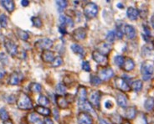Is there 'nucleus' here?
I'll return each mask as SVG.
<instances>
[{
	"mask_svg": "<svg viewBox=\"0 0 154 124\" xmlns=\"http://www.w3.org/2000/svg\"><path fill=\"white\" fill-rule=\"evenodd\" d=\"M16 103L18 108L21 110H31L33 108V102L31 98L28 96L26 93L19 92L17 99H16Z\"/></svg>",
	"mask_w": 154,
	"mask_h": 124,
	"instance_id": "nucleus-1",
	"label": "nucleus"
},
{
	"mask_svg": "<svg viewBox=\"0 0 154 124\" xmlns=\"http://www.w3.org/2000/svg\"><path fill=\"white\" fill-rule=\"evenodd\" d=\"M141 72L144 81H148L154 72L153 62L151 60H145L141 66Z\"/></svg>",
	"mask_w": 154,
	"mask_h": 124,
	"instance_id": "nucleus-2",
	"label": "nucleus"
},
{
	"mask_svg": "<svg viewBox=\"0 0 154 124\" xmlns=\"http://www.w3.org/2000/svg\"><path fill=\"white\" fill-rule=\"evenodd\" d=\"M83 12L86 18L93 19L98 14V6L94 3H87L83 7Z\"/></svg>",
	"mask_w": 154,
	"mask_h": 124,
	"instance_id": "nucleus-3",
	"label": "nucleus"
},
{
	"mask_svg": "<svg viewBox=\"0 0 154 124\" xmlns=\"http://www.w3.org/2000/svg\"><path fill=\"white\" fill-rule=\"evenodd\" d=\"M4 47H5L7 52L13 57H14L18 54V52H19L18 45L12 39H8V38H6L4 39Z\"/></svg>",
	"mask_w": 154,
	"mask_h": 124,
	"instance_id": "nucleus-4",
	"label": "nucleus"
},
{
	"mask_svg": "<svg viewBox=\"0 0 154 124\" xmlns=\"http://www.w3.org/2000/svg\"><path fill=\"white\" fill-rule=\"evenodd\" d=\"M100 97H101V93L99 91H93L90 94L89 102L92 105L93 107H96L97 109L100 108Z\"/></svg>",
	"mask_w": 154,
	"mask_h": 124,
	"instance_id": "nucleus-5",
	"label": "nucleus"
},
{
	"mask_svg": "<svg viewBox=\"0 0 154 124\" xmlns=\"http://www.w3.org/2000/svg\"><path fill=\"white\" fill-rule=\"evenodd\" d=\"M53 41L50 39L48 38H45V39H41L38 40L37 42L35 43V46L38 49V50H42L44 51H49L51 47L53 46Z\"/></svg>",
	"mask_w": 154,
	"mask_h": 124,
	"instance_id": "nucleus-6",
	"label": "nucleus"
},
{
	"mask_svg": "<svg viewBox=\"0 0 154 124\" xmlns=\"http://www.w3.org/2000/svg\"><path fill=\"white\" fill-rule=\"evenodd\" d=\"M92 58L97 64L103 67H106V66H108V58L106 55H104L95 51L92 52Z\"/></svg>",
	"mask_w": 154,
	"mask_h": 124,
	"instance_id": "nucleus-7",
	"label": "nucleus"
},
{
	"mask_svg": "<svg viewBox=\"0 0 154 124\" xmlns=\"http://www.w3.org/2000/svg\"><path fill=\"white\" fill-rule=\"evenodd\" d=\"M116 87L120 91H123V92H128L131 91V87L128 85V83L126 82V80L122 77H116L115 79Z\"/></svg>",
	"mask_w": 154,
	"mask_h": 124,
	"instance_id": "nucleus-8",
	"label": "nucleus"
},
{
	"mask_svg": "<svg viewBox=\"0 0 154 124\" xmlns=\"http://www.w3.org/2000/svg\"><path fill=\"white\" fill-rule=\"evenodd\" d=\"M114 71L111 67H103L101 70H99V76L101 81H108L111 78L113 77Z\"/></svg>",
	"mask_w": 154,
	"mask_h": 124,
	"instance_id": "nucleus-9",
	"label": "nucleus"
},
{
	"mask_svg": "<svg viewBox=\"0 0 154 124\" xmlns=\"http://www.w3.org/2000/svg\"><path fill=\"white\" fill-rule=\"evenodd\" d=\"M77 121L79 124H93L91 115L85 112H81L77 116Z\"/></svg>",
	"mask_w": 154,
	"mask_h": 124,
	"instance_id": "nucleus-10",
	"label": "nucleus"
},
{
	"mask_svg": "<svg viewBox=\"0 0 154 124\" xmlns=\"http://www.w3.org/2000/svg\"><path fill=\"white\" fill-rule=\"evenodd\" d=\"M86 35H87V31L86 29L83 27L77 28L76 29H75L73 31V34H72V37L74 39H75L77 41H81L83 40L86 38Z\"/></svg>",
	"mask_w": 154,
	"mask_h": 124,
	"instance_id": "nucleus-11",
	"label": "nucleus"
},
{
	"mask_svg": "<svg viewBox=\"0 0 154 124\" xmlns=\"http://www.w3.org/2000/svg\"><path fill=\"white\" fill-rule=\"evenodd\" d=\"M22 80H23L22 74L19 73V72H17V71H14V72H13L9 76L8 80V85H19Z\"/></svg>",
	"mask_w": 154,
	"mask_h": 124,
	"instance_id": "nucleus-12",
	"label": "nucleus"
},
{
	"mask_svg": "<svg viewBox=\"0 0 154 124\" xmlns=\"http://www.w3.org/2000/svg\"><path fill=\"white\" fill-rule=\"evenodd\" d=\"M76 97L78 100V103H81V102L87 101V91H86V88L85 86L79 85V87L77 89Z\"/></svg>",
	"mask_w": 154,
	"mask_h": 124,
	"instance_id": "nucleus-13",
	"label": "nucleus"
},
{
	"mask_svg": "<svg viewBox=\"0 0 154 124\" xmlns=\"http://www.w3.org/2000/svg\"><path fill=\"white\" fill-rule=\"evenodd\" d=\"M96 51L99 52L100 54H104V55H107L110 51L112 50V47L111 45L107 44V43L105 42H100L99 44L96 45Z\"/></svg>",
	"mask_w": 154,
	"mask_h": 124,
	"instance_id": "nucleus-14",
	"label": "nucleus"
},
{
	"mask_svg": "<svg viewBox=\"0 0 154 124\" xmlns=\"http://www.w3.org/2000/svg\"><path fill=\"white\" fill-rule=\"evenodd\" d=\"M123 33L127 38L130 39H133L136 37V35H137L135 28L132 25H130V24H126L124 26Z\"/></svg>",
	"mask_w": 154,
	"mask_h": 124,
	"instance_id": "nucleus-15",
	"label": "nucleus"
},
{
	"mask_svg": "<svg viewBox=\"0 0 154 124\" xmlns=\"http://www.w3.org/2000/svg\"><path fill=\"white\" fill-rule=\"evenodd\" d=\"M55 101L57 103L58 107L61 109H66L69 107V102L66 100V97L61 95H57L55 97Z\"/></svg>",
	"mask_w": 154,
	"mask_h": 124,
	"instance_id": "nucleus-16",
	"label": "nucleus"
},
{
	"mask_svg": "<svg viewBox=\"0 0 154 124\" xmlns=\"http://www.w3.org/2000/svg\"><path fill=\"white\" fill-rule=\"evenodd\" d=\"M116 102L122 107H127L128 99H127V95L122 92L117 93V95H116Z\"/></svg>",
	"mask_w": 154,
	"mask_h": 124,
	"instance_id": "nucleus-17",
	"label": "nucleus"
},
{
	"mask_svg": "<svg viewBox=\"0 0 154 124\" xmlns=\"http://www.w3.org/2000/svg\"><path fill=\"white\" fill-rule=\"evenodd\" d=\"M137 110L136 108V107L134 106L128 107H126V110H125V116L127 120H132L137 116Z\"/></svg>",
	"mask_w": 154,
	"mask_h": 124,
	"instance_id": "nucleus-18",
	"label": "nucleus"
},
{
	"mask_svg": "<svg viewBox=\"0 0 154 124\" xmlns=\"http://www.w3.org/2000/svg\"><path fill=\"white\" fill-rule=\"evenodd\" d=\"M41 59L45 63H52L54 60V52L51 51H44L41 54Z\"/></svg>",
	"mask_w": 154,
	"mask_h": 124,
	"instance_id": "nucleus-19",
	"label": "nucleus"
},
{
	"mask_svg": "<svg viewBox=\"0 0 154 124\" xmlns=\"http://www.w3.org/2000/svg\"><path fill=\"white\" fill-rule=\"evenodd\" d=\"M125 71L127 72H129V71H131L135 68V62L133 61V60L129 57H127L125 58L123 62V65H122V67Z\"/></svg>",
	"mask_w": 154,
	"mask_h": 124,
	"instance_id": "nucleus-20",
	"label": "nucleus"
},
{
	"mask_svg": "<svg viewBox=\"0 0 154 124\" xmlns=\"http://www.w3.org/2000/svg\"><path fill=\"white\" fill-rule=\"evenodd\" d=\"M79 106H80V108H81L83 112L92 113L94 115H96V112H95V110H94V107H92V105L89 102V101H84V102L79 103Z\"/></svg>",
	"mask_w": 154,
	"mask_h": 124,
	"instance_id": "nucleus-21",
	"label": "nucleus"
},
{
	"mask_svg": "<svg viewBox=\"0 0 154 124\" xmlns=\"http://www.w3.org/2000/svg\"><path fill=\"white\" fill-rule=\"evenodd\" d=\"M127 15L128 17V19L131 20H137L139 16V10L137 8H133V7H130L127 8Z\"/></svg>",
	"mask_w": 154,
	"mask_h": 124,
	"instance_id": "nucleus-22",
	"label": "nucleus"
},
{
	"mask_svg": "<svg viewBox=\"0 0 154 124\" xmlns=\"http://www.w3.org/2000/svg\"><path fill=\"white\" fill-rule=\"evenodd\" d=\"M35 110L36 113L39 114V115H42L45 116H49L51 114V111L50 109L47 108L46 107H43L40 105H38L35 107Z\"/></svg>",
	"mask_w": 154,
	"mask_h": 124,
	"instance_id": "nucleus-23",
	"label": "nucleus"
},
{
	"mask_svg": "<svg viewBox=\"0 0 154 124\" xmlns=\"http://www.w3.org/2000/svg\"><path fill=\"white\" fill-rule=\"evenodd\" d=\"M0 4H2V6L5 8V9L7 10L9 13H12V12L14 10L15 8V4H14V2L12 1V0H4V1H0Z\"/></svg>",
	"mask_w": 154,
	"mask_h": 124,
	"instance_id": "nucleus-24",
	"label": "nucleus"
},
{
	"mask_svg": "<svg viewBox=\"0 0 154 124\" xmlns=\"http://www.w3.org/2000/svg\"><path fill=\"white\" fill-rule=\"evenodd\" d=\"M27 120L29 124H43V122L36 113H29L27 116Z\"/></svg>",
	"mask_w": 154,
	"mask_h": 124,
	"instance_id": "nucleus-25",
	"label": "nucleus"
},
{
	"mask_svg": "<svg viewBox=\"0 0 154 124\" xmlns=\"http://www.w3.org/2000/svg\"><path fill=\"white\" fill-rule=\"evenodd\" d=\"M60 22L61 23L62 25H67L69 27H73L74 26V21L71 18H69L66 14H61L60 16Z\"/></svg>",
	"mask_w": 154,
	"mask_h": 124,
	"instance_id": "nucleus-26",
	"label": "nucleus"
},
{
	"mask_svg": "<svg viewBox=\"0 0 154 124\" xmlns=\"http://www.w3.org/2000/svg\"><path fill=\"white\" fill-rule=\"evenodd\" d=\"M71 50H72V51L75 54H78L79 56H81V58L85 56V50L80 45H77V44L72 45H71Z\"/></svg>",
	"mask_w": 154,
	"mask_h": 124,
	"instance_id": "nucleus-27",
	"label": "nucleus"
},
{
	"mask_svg": "<svg viewBox=\"0 0 154 124\" xmlns=\"http://www.w3.org/2000/svg\"><path fill=\"white\" fill-rule=\"evenodd\" d=\"M131 90H133L136 92H138L141 90L143 89V83L141 80H136L131 83Z\"/></svg>",
	"mask_w": 154,
	"mask_h": 124,
	"instance_id": "nucleus-28",
	"label": "nucleus"
},
{
	"mask_svg": "<svg viewBox=\"0 0 154 124\" xmlns=\"http://www.w3.org/2000/svg\"><path fill=\"white\" fill-rule=\"evenodd\" d=\"M16 34L18 35L19 39H22L23 41H27L28 39H29V35L28 34L26 31L23 30L21 29H16Z\"/></svg>",
	"mask_w": 154,
	"mask_h": 124,
	"instance_id": "nucleus-29",
	"label": "nucleus"
},
{
	"mask_svg": "<svg viewBox=\"0 0 154 124\" xmlns=\"http://www.w3.org/2000/svg\"><path fill=\"white\" fill-rule=\"evenodd\" d=\"M29 89L30 91L34 93L40 92L41 90H42V85L37 83V82H32L29 85Z\"/></svg>",
	"mask_w": 154,
	"mask_h": 124,
	"instance_id": "nucleus-30",
	"label": "nucleus"
},
{
	"mask_svg": "<svg viewBox=\"0 0 154 124\" xmlns=\"http://www.w3.org/2000/svg\"><path fill=\"white\" fill-rule=\"evenodd\" d=\"M111 121L113 124H122L124 122L122 116L119 115L118 113H113L111 115Z\"/></svg>",
	"mask_w": 154,
	"mask_h": 124,
	"instance_id": "nucleus-31",
	"label": "nucleus"
},
{
	"mask_svg": "<svg viewBox=\"0 0 154 124\" xmlns=\"http://www.w3.org/2000/svg\"><path fill=\"white\" fill-rule=\"evenodd\" d=\"M144 107L147 111H152L154 109V98L149 97L144 102Z\"/></svg>",
	"mask_w": 154,
	"mask_h": 124,
	"instance_id": "nucleus-32",
	"label": "nucleus"
},
{
	"mask_svg": "<svg viewBox=\"0 0 154 124\" xmlns=\"http://www.w3.org/2000/svg\"><path fill=\"white\" fill-rule=\"evenodd\" d=\"M38 104L43 107H45V106H49L50 103V100L48 99V97H46L44 95H39V97L38 98Z\"/></svg>",
	"mask_w": 154,
	"mask_h": 124,
	"instance_id": "nucleus-33",
	"label": "nucleus"
},
{
	"mask_svg": "<svg viewBox=\"0 0 154 124\" xmlns=\"http://www.w3.org/2000/svg\"><path fill=\"white\" fill-rule=\"evenodd\" d=\"M31 22L33 23V25L35 26V27L38 28V29H40V28L42 27L43 23H42V20H40L38 17H35V16H33V17H31Z\"/></svg>",
	"mask_w": 154,
	"mask_h": 124,
	"instance_id": "nucleus-34",
	"label": "nucleus"
},
{
	"mask_svg": "<svg viewBox=\"0 0 154 124\" xmlns=\"http://www.w3.org/2000/svg\"><path fill=\"white\" fill-rule=\"evenodd\" d=\"M55 90H56V92H57L59 95H61V96H63V95L66 94V85H65V84L59 83V84L56 85V88H55Z\"/></svg>",
	"mask_w": 154,
	"mask_h": 124,
	"instance_id": "nucleus-35",
	"label": "nucleus"
},
{
	"mask_svg": "<svg viewBox=\"0 0 154 124\" xmlns=\"http://www.w3.org/2000/svg\"><path fill=\"white\" fill-rule=\"evenodd\" d=\"M0 119L3 121V122L9 119V115H8V112L4 107L0 108Z\"/></svg>",
	"mask_w": 154,
	"mask_h": 124,
	"instance_id": "nucleus-36",
	"label": "nucleus"
},
{
	"mask_svg": "<svg viewBox=\"0 0 154 124\" xmlns=\"http://www.w3.org/2000/svg\"><path fill=\"white\" fill-rule=\"evenodd\" d=\"M8 25V17L6 14H2L0 15V26L2 28H6Z\"/></svg>",
	"mask_w": 154,
	"mask_h": 124,
	"instance_id": "nucleus-37",
	"label": "nucleus"
},
{
	"mask_svg": "<svg viewBox=\"0 0 154 124\" xmlns=\"http://www.w3.org/2000/svg\"><path fill=\"white\" fill-rule=\"evenodd\" d=\"M63 64V60L60 56H57V57H55L54 60H53V62L51 63V66L52 67H59V66H60Z\"/></svg>",
	"mask_w": 154,
	"mask_h": 124,
	"instance_id": "nucleus-38",
	"label": "nucleus"
},
{
	"mask_svg": "<svg viewBox=\"0 0 154 124\" xmlns=\"http://www.w3.org/2000/svg\"><path fill=\"white\" fill-rule=\"evenodd\" d=\"M67 4L68 3H67V1H66V0L65 1H63V0H61V1H57L56 2V5H57L59 11H63L67 7Z\"/></svg>",
	"mask_w": 154,
	"mask_h": 124,
	"instance_id": "nucleus-39",
	"label": "nucleus"
},
{
	"mask_svg": "<svg viewBox=\"0 0 154 124\" xmlns=\"http://www.w3.org/2000/svg\"><path fill=\"white\" fill-rule=\"evenodd\" d=\"M124 58L122 55H117V56H116L115 59H114V62H115V64L116 66H118L119 67H122V65H123V62H124Z\"/></svg>",
	"mask_w": 154,
	"mask_h": 124,
	"instance_id": "nucleus-40",
	"label": "nucleus"
},
{
	"mask_svg": "<svg viewBox=\"0 0 154 124\" xmlns=\"http://www.w3.org/2000/svg\"><path fill=\"white\" fill-rule=\"evenodd\" d=\"M90 82H91L93 85H100V83H101V80H100V78L98 77L97 76L92 75V76H91Z\"/></svg>",
	"mask_w": 154,
	"mask_h": 124,
	"instance_id": "nucleus-41",
	"label": "nucleus"
},
{
	"mask_svg": "<svg viewBox=\"0 0 154 124\" xmlns=\"http://www.w3.org/2000/svg\"><path fill=\"white\" fill-rule=\"evenodd\" d=\"M116 39V33L114 31H109L107 35H106V40L108 42L113 43Z\"/></svg>",
	"mask_w": 154,
	"mask_h": 124,
	"instance_id": "nucleus-42",
	"label": "nucleus"
},
{
	"mask_svg": "<svg viewBox=\"0 0 154 124\" xmlns=\"http://www.w3.org/2000/svg\"><path fill=\"white\" fill-rule=\"evenodd\" d=\"M122 25L116 23V35H117V37H119L120 39L122 38V36H123L124 34L123 29H122Z\"/></svg>",
	"mask_w": 154,
	"mask_h": 124,
	"instance_id": "nucleus-43",
	"label": "nucleus"
},
{
	"mask_svg": "<svg viewBox=\"0 0 154 124\" xmlns=\"http://www.w3.org/2000/svg\"><path fill=\"white\" fill-rule=\"evenodd\" d=\"M0 62L2 63V65H7L8 63V56L6 55L5 53L4 52H2V53H0Z\"/></svg>",
	"mask_w": 154,
	"mask_h": 124,
	"instance_id": "nucleus-44",
	"label": "nucleus"
},
{
	"mask_svg": "<svg viewBox=\"0 0 154 124\" xmlns=\"http://www.w3.org/2000/svg\"><path fill=\"white\" fill-rule=\"evenodd\" d=\"M82 69L85 70L86 72L91 71V65L88 61H83L82 62Z\"/></svg>",
	"mask_w": 154,
	"mask_h": 124,
	"instance_id": "nucleus-45",
	"label": "nucleus"
},
{
	"mask_svg": "<svg viewBox=\"0 0 154 124\" xmlns=\"http://www.w3.org/2000/svg\"><path fill=\"white\" fill-rule=\"evenodd\" d=\"M5 76H6V70L3 66H0V81H2Z\"/></svg>",
	"mask_w": 154,
	"mask_h": 124,
	"instance_id": "nucleus-46",
	"label": "nucleus"
},
{
	"mask_svg": "<svg viewBox=\"0 0 154 124\" xmlns=\"http://www.w3.org/2000/svg\"><path fill=\"white\" fill-rule=\"evenodd\" d=\"M143 29H144V32H145V35L147 36V37H150L151 36V32L149 28L146 26V24H143Z\"/></svg>",
	"mask_w": 154,
	"mask_h": 124,
	"instance_id": "nucleus-47",
	"label": "nucleus"
},
{
	"mask_svg": "<svg viewBox=\"0 0 154 124\" xmlns=\"http://www.w3.org/2000/svg\"><path fill=\"white\" fill-rule=\"evenodd\" d=\"M59 31H60V34H61V35H66V34H67V31H66V26H65V25H60V27H59Z\"/></svg>",
	"mask_w": 154,
	"mask_h": 124,
	"instance_id": "nucleus-48",
	"label": "nucleus"
},
{
	"mask_svg": "<svg viewBox=\"0 0 154 124\" xmlns=\"http://www.w3.org/2000/svg\"><path fill=\"white\" fill-rule=\"evenodd\" d=\"M113 107V103L111 101H106L105 103V107L106 109H111Z\"/></svg>",
	"mask_w": 154,
	"mask_h": 124,
	"instance_id": "nucleus-49",
	"label": "nucleus"
},
{
	"mask_svg": "<svg viewBox=\"0 0 154 124\" xmlns=\"http://www.w3.org/2000/svg\"><path fill=\"white\" fill-rule=\"evenodd\" d=\"M43 124H54V122H53L52 119H50V118H49V117H47V118H45V119L44 120Z\"/></svg>",
	"mask_w": 154,
	"mask_h": 124,
	"instance_id": "nucleus-50",
	"label": "nucleus"
},
{
	"mask_svg": "<svg viewBox=\"0 0 154 124\" xmlns=\"http://www.w3.org/2000/svg\"><path fill=\"white\" fill-rule=\"evenodd\" d=\"M21 4H22V6L23 7H27L28 5L29 4V1H27V0H23L21 2Z\"/></svg>",
	"mask_w": 154,
	"mask_h": 124,
	"instance_id": "nucleus-51",
	"label": "nucleus"
},
{
	"mask_svg": "<svg viewBox=\"0 0 154 124\" xmlns=\"http://www.w3.org/2000/svg\"><path fill=\"white\" fill-rule=\"evenodd\" d=\"M54 117H55V119L58 120V118H59V111L57 110V108H54Z\"/></svg>",
	"mask_w": 154,
	"mask_h": 124,
	"instance_id": "nucleus-52",
	"label": "nucleus"
},
{
	"mask_svg": "<svg viewBox=\"0 0 154 124\" xmlns=\"http://www.w3.org/2000/svg\"><path fill=\"white\" fill-rule=\"evenodd\" d=\"M151 24H152V29H154V14L151 17Z\"/></svg>",
	"mask_w": 154,
	"mask_h": 124,
	"instance_id": "nucleus-53",
	"label": "nucleus"
},
{
	"mask_svg": "<svg viewBox=\"0 0 154 124\" xmlns=\"http://www.w3.org/2000/svg\"><path fill=\"white\" fill-rule=\"evenodd\" d=\"M100 124H111V123H110V122H108L107 121L104 120V119H100Z\"/></svg>",
	"mask_w": 154,
	"mask_h": 124,
	"instance_id": "nucleus-54",
	"label": "nucleus"
},
{
	"mask_svg": "<svg viewBox=\"0 0 154 124\" xmlns=\"http://www.w3.org/2000/svg\"><path fill=\"white\" fill-rule=\"evenodd\" d=\"M3 124H14V123H13V122H12V120H10V119H8V120L4 121V122H3Z\"/></svg>",
	"mask_w": 154,
	"mask_h": 124,
	"instance_id": "nucleus-55",
	"label": "nucleus"
},
{
	"mask_svg": "<svg viewBox=\"0 0 154 124\" xmlns=\"http://www.w3.org/2000/svg\"><path fill=\"white\" fill-rule=\"evenodd\" d=\"M122 124H131V123H130V122H129L128 121H124L123 122H122Z\"/></svg>",
	"mask_w": 154,
	"mask_h": 124,
	"instance_id": "nucleus-56",
	"label": "nucleus"
}]
</instances>
